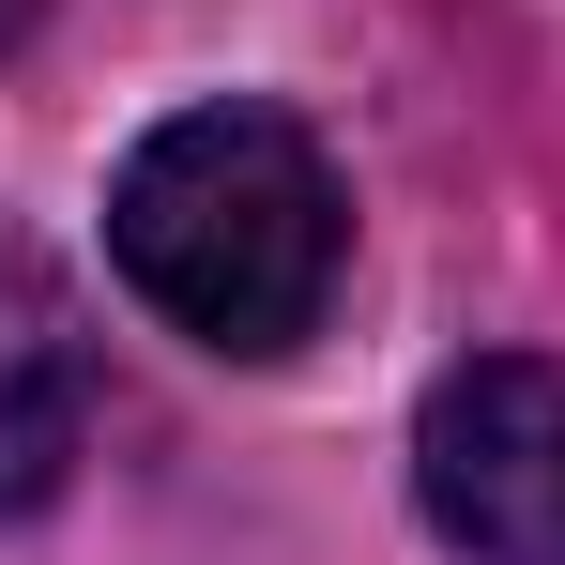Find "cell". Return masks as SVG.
Instances as JSON below:
<instances>
[{"label":"cell","instance_id":"obj_1","mask_svg":"<svg viewBox=\"0 0 565 565\" xmlns=\"http://www.w3.org/2000/svg\"><path fill=\"white\" fill-rule=\"evenodd\" d=\"M107 260H122V290H138L169 337L230 352V367H276V352L321 337V306H337L352 214H337V169H321V138H306L290 107L230 93V107H184V122H153V138L122 153Z\"/></svg>","mask_w":565,"mask_h":565},{"label":"cell","instance_id":"obj_2","mask_svg":"<svg viewBox=\"0 0 565 565\" xmlns=\"http://www.w3.org/2000/svg\"><path fill=\"white\" fill-rule=\"evenodd\" d=\"M413 489L459 565H565V367L473 352L413 413Z\"/></svg>","mask_w":565,"mask_h":565},{"label":"cell","instance_id":"obj_3","mask_svg":"<svg viewBox=\"0 0 565 565\" xmlns=\"http://www.w3.org/2000/svg\"><path fill=\"white\" fill-rule=\"evenodd\" d=\"M77 428H93V352H77V306L62 276L0 230V520H31L62 473H77Z\"/></svg>","mask_w":565,"mask_h":565},{"label":"cell","instance_id":"obj_4","mask_svg":"<svg viewBox=\"0 0 565 565\" xmlns=\"http://www.w3.org/2000/svg\"><path fill=\"white\" fill-rule=\"evenodd\" d=\"M31 31H46V0H0V62H15V46H31Z\"/></svg>","mask_w":565,"mask_h":565}]
</instances>
